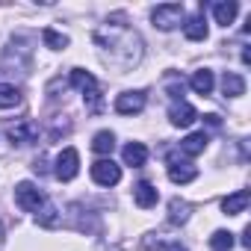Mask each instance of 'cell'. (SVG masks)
I'll use <instances>...</instances> for the list:
<instances>
[{"mask_svg": "<svg viewBox=\"0 0 251 251\" xmlns=\"http://www.w3.org/2000/svg\"><path fill=\"white\" fill-rule=\"evenodd\" d=\"M95 42L121 68H136L139 59H142V39L127 24H112V21H106L103 27L95 30Z\"/></svg>", "mask_w": 251, "mask_h": 251, "instance_id": "cell-1", "label": "cell"}, {"mask_svg": "<svg viewBox=\"0 0 251 251\" xmlns=\"http://www.w3.org/2000/svg\"><path fill=\"white\" fill-rule=\"evenodd\" d=\"M71 86L80 89V92L86 95V100H89V106H92L95 112L100 109V89H98V80H95L92 71H86V68H74V71H71Z\"/></svg>", "mask_w": 251, "mask_h": 251, "instance_id": "cell-2", "label": "cell"}, {"mask_svg": "<svg viewBox=\"0 0 251 251\" xmlns=\"http://www.w3.org/2000/svg\"><path fill=\"white\" fill-rule=\"evenodd\" d=\"M45 192L36 186V183H30V180H21L18 186H15V204L24 210V213H39L42 207H45Z\"/></svg>", "mask_w": 251, "mask_h": 251, "instance_id": "cell-3", "label": "cell"}, {"mask_svg": "<svg viewBox=\"0 0 251 251\" xmlns=\"http://www.w3.org/2000/svg\"><path fill=\"white\" fill-rule=\"evenodd\" d=\"M183 15H186L183 3H160V6L151 12V21H154V27H157V30L169 33V30H175V27L183 21Z\"/></svg>", "mask_w": 251, "mask_h": 251, "instance_id": "cell-4", "label": "cell"}, {"mask_svg": "<svg viewBox=\"0 0 251 251\" xmlns=\"http://www.w3.org/2000/svg\"><path fill=\"white\" fill-rule=\"evenodd\" d=\"M6 136H9L12 145H33L39 139V124L30 121V118H21V121H15V124L6 127Z\"/></svg>", "mask_w": 251, "mask_h": 251, "instance_id": "cell-5", "label": "cell"}, {"mask_svg": "<svg viewBox=\"0 0 251 251\" xmlns=\"http://www.w3.org/2000/svg\"><path fill=\"white\" fill-rule=\"evenodd\" d=\"M77 172H80V154H77V148H62V154L56 157L53 175H56L59 180H74Z\"/></svg>", "mask_w": 251, "mask_h": 251, "instance_id": "cell-6", "label": "cell"}, {"mask_svg": "<svg viewBox=\"0 0 251 251\" xmlns=\"http://www.w3.org/2000/svg\"><path fill=\"white\" fill-rule=\"evenodd\" d=\"M145 103H148V98H145L142 89H136V92H121L115 98V112H121V115H136V112L145 109Z\"/></svg>", "mask_w": 251, "mask_h": 251, "instance_id": "cell-7", "label": "cell"}, {"mask_svg": "<svg viewBox=\"0 0 251 251\" xmlns=\"http://www.w3.org/2000/svg\"><path fill=\"white\" fill-rule=\"evenodd\" d=\"M92 180L98 186H115L121 180V166H115L112 160H98L92 166Z\"/></svg>", "mask_w": 251, "mask_h": 251, "instance_id": "cell-8", "label": "cell"}, {"mask_svg": "<svg viewBox=\"0 0 251 251\" xmlns=\"http://www.w3.org/2000/svg\"><path fill=\"white\" fill-rule=\"evenodd\" d=\"M198 177V169L186 160H177L175 154H169V180L172 183H192Z\"/></svg>", "mask_w": 251, "mask_h": 251, "instance_id": "cell-9", "label": "cell"}, {"mask_svg": "<svg viewBox=\"0 0 251 251\" xmlns=\"http://www.w3.org/2000/svg\"><path fill=\"white\" fill-rule=\"evenodd\" d=\"M195 118H198V112H195V106L186 103V100H180V103H175V106L169 109V121L175 124V127H189Z\"/></svg>", "mask_w": 251, "mask_h": 251, "instance_id": "cell-10", "label": "cell"}, {"mask_svg": "<svg viewBox=\"0 0 251 251\" xmlns=\"http://www.w3.org/2000/svg\"><path fill=\"white\" fill-rule=\"evenodd\" d=\"M133 201H136L142 210H148V207H154V204L160 201V192H157V186H154V183L139 180V183L133 186Z\"/></svg>", "mask_w": 251, "mask_h": 251, "instance_id": "cell-11", "label": "cell"}, {"mask_svg": "<svg viewBox=\"0 0 251 251\" xmlns=\"http://www.w3.org/2000/svg\"><path fill=\"white\" fill-rule=\"evenodd\" d=\"M248 201H251L248 189H239V192H233V195L222 198V210H225V216H239V213H245Z\"/></svg>", "mask_w": 251, "mask_h": 251, "instance_id": "cell-12", "label": "cell"}, {"mask_svg": "<svg viewBox=\"0 0 251 251\" xmlns=\"http://www.w3.org/2000/svg\"><path fill=\"white\" fill-rule=\"evenodd\" d=\"M183 33H186L189 42H204L207 33H210V30H207V18H204V12H201V15H192V18L183 24Z\"/></svg>", "mask_w": 251, "mask_h": 251, "instance_id": "cell-13", "label": "cell"}, {"mask_svg": "<svg viewBox=\"0 0 251 251\" xmlns=\"http://www.w3.org/2000/svg\"><path fill=\"white\" fill-rule=\"evenodd\" d=\"M236 12H239V6L233 3V0H219V3H213V18H216V24H222V27L233 24Z\"/></svg>", "mask_w": 251, "mask_h": 251, "instance_id": "cell-14", "label": "cell"}, {"mask_svg": "<svg viewBox=\"0 0 251 251\" xmlns=\"http://www.w3.org/2000/svg\"><path fill=\"white\" fill-rule=\"evenodd\" d=\"M124 163L133 166V169H142L148 163V148L142 142H130V145H124Z\"/></svg>", "mask_w": 251, "mask_h": 251, "instance_id": "cell-15", "label": "cell"}, {"mask_svg": "<svg viewBox=\"0 0 251 251\" xmlns=\"http://www.w3.org/2000/svg\"><path fill=\"white\" fill-rule=\"evenodd\" d=\"M207 133H189L183 142H180V151L186 154V157H198V154H204V148H207Z\"/></svg>", "mask_w": 251, "mask_h": 251, "instance_id": "cell-16", "label": "cell"}, {"mask_svg": "<svg viewBox=\"0 0 251 251\" xmlns=\"http://www.w3.org/2000/svg\"><path fill=\"white\" fill-rule=\"evenodd\" d=\"M189 86H192L198 95H210V92H213V86H216V77H213V71L201 68V71H195V74H192Z\"/></svg>", "mask_w": 251, "mask_h": 251, "instance_id": "cell-17", "label": "cell"}, {"mask_svg": "<svg viewBox=\"0 0 251 251\" xmlns=\"http://www.w3.org/2000/svg\"><path fill=\"white\" fill-rule=\"evenodd\" d=\"M222 92H225L227 98H239V95H245V80H242L239 74H233V71H225V77H222Z\"/></svg>", "mask_w": 251, "mask_h": 251, "instance_id": "cell-18", "label": "cell"}, {"mask_svg": "<svg viewBox=\"0 0 251 251\" xmlns=\"http://www.w3.org/2000/svg\"><path fill=\"white\" fill-rule=\"evenodd\" d=\"M189 213H192V207H189L186 201H180V198H172V201H169V222H172V225L189 222Z\"/></svg>", "mask_w": 251, "mask_h": 251, "instance_id": "cell-19", "label": "cell"}, {"mask_svg": "<svg viewBox=\"0 0 251 251\" xmlns=\"http://www.w3.org/2000/svg\"><path fill=\"white\" fill-rule=\"evenodd\" d=\"M21 103V89L12 83H0V109H12Z\"/></svg>", "mask_w": 251, "mask_h": 251, "instance_id": "cell-20", "label": "cell"}, {"mask_svg": "<svg viewBox=\"0 0 251 251\" xmlns=\"http://www.w3.org/2000/svg\"><path fill=\"white\" fill-rule=\"evenodd\" d=\"M112 148H115V133H109V130H100V133H95V139H92V151L95 154H112Z\"/></svg>", "mask_w": 251, "mask_h": 251, "instance_id": "cell-21", "label": "cell"}, {"mask_svg": "<svg viewBox=\"0 0 251 251\" xmlns=\"http://www.w3.org/2000/svg\"><path fill=\"white\" fill-rule=\"evenodd\" d=\"M36 219H39L42 227H56V225H59V213H56V207H53L50 201H45V207L36 213Z\"/></svg>", "mask_w": 251, "mask_h": 251, "instance_id": "cell-22", "label": "cell"}, {"mask_svg": "<svg viewBox=\"0 0 251 251\" xmlns=\"http://www.w3.org/2000/svg\"><path fill=\"white\" fill-rule=\"evenodd\" d=\"M42 39H45V45H48L50 50H65V48H68V36H65V33H56V30H50V27L42 33Z\"/></svg>", "mask_w": 251, "mask_h": 251, "instance_id": "cell-23", "label": "cell"}, {"mask_svg": "<svg viewBox=\"0 0 251 251\" xmlns=\"http://www.w3.org/2000/svg\"><path fill=\"white\" fill-rule=\"evenodd\" d=\"M210 248H213V251H230V248H233V233L216 230V233L210 236Z\"/></svg>", "mask_w": 251, "mask_h": 251, "instance_id": "cell-24", "label": "cell"}, {"mask_svg": "<svg viewBox=\"0 0 251 251\" xmlns=\"http://www.w3.org/2000/svg\"><path fill=\"white\" fill-rule=\"evenodd\" d=\"M166 92H169L175 100H183V95H186V86H183V80H177V77H169V83H166Z\"/></svg>", "mask_w": 251, "mask_h": 251, "instance_id": "cell-25", "label": "cell"}, {"mask_svg": "<svg viewBox=\"0 0 251 251\" xmlns=\"http://www.w3.org/2000/svg\"><path fill=\"white\" fill-rule=\"evenodd\" d=\"M207 124H210V127H219L222 118H219V115H207Z\"/></svg>", "mask_w": 251, "mask_h": 251, "instance_id": "cell-26", "label": "cell"}, {"mask_svg": "<svg viewBox=\"0 0 251 251\" xmlns=\"http://www.w3.org/2000/svg\"><path fill=\"white\" fill-rule=\"evenodd\" d=\"M0 248H3V227H0Z\"/></svg>", "mask_w": 251, "mask_h": 251, "instance_id": "cell-27", "label": "cell"}]
</instances>
